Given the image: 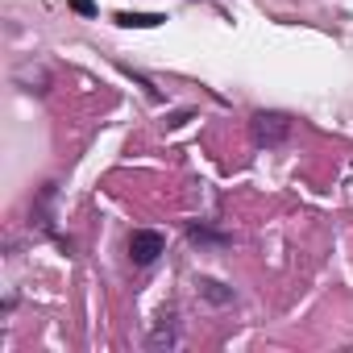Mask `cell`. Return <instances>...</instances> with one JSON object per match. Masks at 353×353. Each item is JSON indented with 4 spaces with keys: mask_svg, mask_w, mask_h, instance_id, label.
Returning <instances> with one entry per match:
<instances>
[{
    "mask_svg": "<svg viewBox=\"0 0 353 353\" xmlns=\"http://www.w3.org/2000/svg\"><path fill=\"white\" fill-rule=\"evenodd\" d=\"M250 129H254V141H262V145H279V141L291 133V117H287V112H254Z\"/></svg>",
    "mask_w": 353,
    "mask_h": 353,
    "instance_id": "1",
    "label": "cell"
},
{
    "mask_svg": "<svg viewBox=\"0 0 353 353\" xmlns=\"http://www.w3.org/2000/svg\"><path fill=\"white\" fill-rule=\"evenodd\" d=\"M162 233H154V229H137L133 237H129V258L137 262V266H150L158 254H162Z\"/></svg>",
    "mask_w": 353,
    "mask_h": 353,
    "instance_id": "2",
    "label": "cell"
},
{
    "mask_svg": "<svg viewBox=\"0 0 353 353\" xmlns=\"http://www.w3.org/2000/svg\"><path fill=\"white\" fill-rule=\"evenodd\" d=\"M117 21H121L125 30H154V26H162L166 17H162V13H117Z\"/></svg>",
    "mask_w": 353,
    "mask_h": 353,
    "instance_id": "3",
    "label": "cell"
},
{
    "mask_svg": "<svg viewBox=\"0 0 353 353\" xmlns=\"http://www.w3.org/2000/svg\"><path fill=\"white\" fill-rule=\"evenodd\" d=\"M71 9H75L79 17H96V5H92V0H71Z\"/></svg>",
    "mask_w": 353,
    "mask_h": 353,
    "instance_id": "4",
    "label": "cell"
}]
</instances>
